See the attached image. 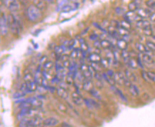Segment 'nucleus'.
I'll return each mask as SVG.
<instances>
[{
	"mask_svg": "<svg viewBox=\"0 0 155 127\" xmlns=\"http://www.w3.org/2000/svg\"><path fill=\"white\" fill-rule=\"evenodd\" d=\"M7 22L9 28L11 29L14 35L18 36L19 34L20 29H23L21 25V22L18 17L14 15H9L7 17Z\"/></svg>",
	"mask_w": 155,
	"mask_h": 127,
	"instance_id": "obj_1",
	"label": "nucleus"
},
{
	"mask_svg": "<svg viewBox=\"0 0 155 127\" xmlns=\"http://www.w3.org/2000/svg\"><path fill=\"white\" fill-rule=\"evenodd\" d=\"M27 17L30 21L35 22L40 19L41 17V10L35 5L29 6L27 11Z\"/></svg>",
	"mask_w": 155,
	"mask_h": 127,
	"instance_id": "obj_2",
	"label": "nucleus"
},
{
	"mask_svg": "<svg viewBox=\"0 0 155 127\" xmlns=\"http://www.w3.org/2000/svg\"><path fill=\"white\" fill-rule=\"evenodd\" d=\"M8 22H7V18H6V16L5 14L2 15L1 19H0V32H1L2 36H6L8 32Z\"/></svg>",
	"mask_w": 155,
	"mask_h": 127,
	"instance_id": "obj_3",
	"label": "nucleus"
},
{
	"mask_svg": "<svg viewBox=\"0 0 155 127\" xmlns=\"http://www.w3.org/2000/svg\"><path fill=\"white\" fill-rule=\"evenodd\" d=\"M4 5L11 12H17L19 8V3L17 0H2Z\"/></svg>",
	"mask_w": 155,
	"mask_h": 127,
	"instance_id": "obj_4",
	"label": "nucleus"
},
{
	"mask_svg": "<svg viewBox=\"0 0 155 127\" xmlns=\"http://www.w3.org/2000/svg\"><path fill=\"white\" fill-rule=\"evenodd\" d=\"M114 79L115 80L116 83H118L120 84V85L122 86L124 84V82H125L127 77L125 74L124 75L123 74L121 73V72H117V73L115 74Z\"/></svg>",
	"mask_w": 155,
	"mask_h": 127,
	"instance_id": "obj_5",
	"label": "nucleus"
},
{
	"mask_svg": "<svg viewBox=\"0 0 155 127\" xmlns=\"http://www.w3.org/2000/svg\"><path fill=\"white\" fill-rule=\"evenodd\" d=\"M142 62L147 65H152L154 64V61L153 58L148 53H144L142 56Z\"/></svg>",
	"mask_w": 155,
	"mask_h": 127,
	"instance_id": "obj_6",
	"label": "nucleus"
},
{
	"mask_svg": "<svg viewBox=\"0 0 155 127\" xmlns=\"http://www.w3.org/2000/svg\"><path fill=\"white\" fill-rule=\"evenodd\" d=\"M72 100H73L74 104L78 106L81 105L82 104V102H83L81 96L78 92H73V93H72Z\"/></svg>",
	"mask_w": 155,
	"mask_h": 127,
	"instance_id": "obj_7",
	"label": "nucleus"
},
{
	"mask_svg": "<svg viewBox=\"0 0 155 127\" xmlns=\"http://www.w3.org/2000/svg\"><path fill=\"white\" fill-rule=\"evenodd\" d=\"M31 108H24L22 109L21 112H19V114L17 115V119L18 120H21L22 119L24 118L26 116L31 114Z\"/></svg>",
	"mask_w": 155,
	"mask_h": 127,
	"instance_id": "obj_8",
	"label": "nucleus"
},
{
	"mask_svg": "<svg viewBox=\"0 0 155 127\" xmlns=\"http://www.w3.org/2000/svg\"><path fill=\"white\" fill-rule=\"evenodd\" d=\"M81 71L82 72V75L84 76L85 79H90V78H92L93 75H92L91 72H90L89 67L87 66H86L85 64L81 66Z\"/></svg>",
	"mask_w": 155,
	"mask_h": 127,
	"instance_id": "obj_9",
	"label": "nucleus"
},
{
	"mask_svg": "<svg viewBox=\"0 0 155 127\" xmlns=\"http://www.w3.org/2000/svg\"><path fill=\"white\" fill-rule=\"evenodd\" d=\"M82 88H83L84 90L87 91V92H90L93 89V85H92V83L90 79H85L83 80Z\"/></svg>",
	"mask_w": 155,
	"mask_h": 127,
	"instance_id": "obj_10",
	"label": "nucleus"
},
{
	"mask_svg": "<svg viewBox=\"0 0 155 127\" xmlns=\"http://www.w3.org/2000/svg\"><path fill=\"white\" fill-rule=\"evenodd\" d=\"M140 2L138 0H134L130 2L128 5V9L131 12H136L140 9Z\"/></svg>",
	"mask_w": 155,
	"mask_h": 127,
	"instance_id": "obj_11",
	"label": "nucleus"
},
{
	"mask_svg": "<svg viewBox=\"0 0 155 127\" xmlns=\"http://www.w3.org/2000/svg\"><path fill=\"white\" fill-rule=\"evenodd\" d=\"M58 121L55 118H49L44 122V125L45 126H55L57 125Z\"/></svg>",
	"mask_w": 155,
	"mask_h": 127,
	"instance_id": "obj_12",
	"label": "nucleus"
},
{
	"mask_svg": "<svg viewBox=\"0 0 155 127\" xmlns=\"http://www.w3.org/2000/svg\"><path fill=\"white\" fill-rule=\"evenodd\" d=\"M27 101L31 103L32 106L34 107H41L43 104L41 101L37 98H29Z\"/></svg>",
	"mask_w": 155,
	"mask_h": 127,
	"instance_id": "obj_13",
	"label": "nucleus"
},
{
	"mask_svg": "<svg viewBox=\"0 0 155 127\" xmlns=\"http://www.w3.org/2000/svg\"><path fill=\"white\" fill-rule=\"evenodd\" d=\"M136 26H137V27L144 29L147 27H150V26H151V25H150V23L148 21L142 19L139 20V21L137 22Z\"/></svg>",
	"mask_w": 155,
	"mask_h": 127,
	"instance_id": "obj_14",
	"label": "nucleus"
},
{
	"mask_svg": "<svg viewBox=\"0 0 155 127\" xmlns=\"http://www.w3.org/2000/svg\"><path fill=\"white\" fill-rule=\"evenodd\" d=\"M150 10L147 9H139L137 10V15L140 16V17L142 18V19H144V18H147L150 17L152 12H150Z\"/></svg>",
	"mask_w": 155,
	"mask_h": 127,
	"instance_id": "obj_15",
	"label": "nucleus"
},
{
	"mask_svg": "<svg viewBox=\"0 0 155 127\" xmlns=\"http://www.w3.org/2000/svg\"><path fill=\"white\" fill-rule=\"evenodd\" d=\"M89 60L92 63H100L102 58L100 56V54L93 53L89 56Z\"/></svg>",
	"mask_w": 155,
	"mask_h": 127,
	"instance_id": "obj_16",
	"label": "nucleus"
},
{
	"mask_svg": "<svg viewBox=\"0 0 155 127\" xmlns=\"http://www.w3.org/2000/svg\"><path fill=\"white\" fill-rule=\"evenodd\" d=\"M117 46L120 50H126L128 48V42L124 39H118L117 42Z\"/></svg>",
	"mask_w": 155,
	"mask_h": 127,
	"instance_id": "obj_17",
	"label": "nucleus"
},
{
	"mask_svg": "<svg viewBox=\"0 0 155 127\" xmlns=\"http://www.w3.org/2000/svg\"><path fill=\"white\" fill-rule=\"evenodd\" d=\"M27 87H28V89H29V93H31V92H36V91H37L38 84L35 82V81H32V82H27Z\"/></svg>",
	"mask_w": 155,
	"mask_h": 127,
	"instance_id": "obj_18",
	"label": "nucleus"
},
{
	"mask_svg": "<svg viewBox=\"0 0 155 127\" xmlns=\"http://www.w3.org/2000/svg\"><path fill=\"white\" fill-rule=\"evenodd\" d=\"M124 62H125V63L128 64V66H129V67L131 69H135L137 68V66H138L137 61H135L134 59L129 58L128 59L125 60Z\"/></svg>",
	"mask_w": 155,
	"mask_h": 127,
	"instance_id": "obj_19",
	"label": "nucleus"
},
{
	"mask_svg": "<svg viewBox=\"0 0 155 127\" xmlns=\"http://www.w3.org/2000/svg\"><path fill=\"white\" fill-rule=\"evenodd\" d=\"M46 0H34V4L41 10H44L46 7Z\"/></svg>",
	"mask_w": 155,
	"mask_h": 127,
	"instance_id": "obj_20",
	"label": "nucleus"
},
{
	"mask_svg": "<svg viewBox=\"0 0 155 127\" xmlns=\"http://www.w3.org/2000/svg\"><path fill=\"white\" fill-rule=\"evenodd\" d=\"M124 74H125L126 77L128 78L131 82H137V77H136L135 74H134V73H132V72L130 71V70H128V69L125 70V72H124Z\"/></svg>",
	"mask_w": 155,
	"mask_h": 127,
	"instance_id": "obj_21",
	"label": "nucleus"
},
{
	"mask_svg": "<svg viewBox=\"0 0 155 127\" xmlns=\"http://www.w3.org/2000/svg\"><path fill=\"white\" fill-rule=\"evenodd\" d=\"M129 89H130V94H132L133 96H137L140 94V92H139V89L137 86L134 84H131V85L129 86Z\"/></svg>",
	"mask_w": 155,
	"mask_h": 127,
	"instance_id": "obj_22",
	"label": "nucleus"
},
{
	"mask_svg": "<svg viewBox=\"0 0 155 127\" xmlns=\"http://www.w3.org/2000/svg\"><path fill=\"white\" fill-rule=\"evenodd\" d=\"M57 93L58 96H61V97L63 99H67L68 97V93L67 92V91L63 87L58 89Z\"/></svg>",
	"mask_w": 155,
	"mask_h": 127,
	"instance_id": "obj_23",
	"label": "nucleus"
},
{
	"mask_svg": "<svg viewBox=\"0 0 155 127\" xmlns=\"http://www.w3.org/2000/svg\"><path fill=\"white\" fill-rule=\"evenodd\" d=\"M135 47H136V49H137L140 53L144 54V53H147L148 52L147 49V47L144 45V44L141 43H136Z\"/></svg>",
	"mask_w": 155,
	"mask_h": 127,
	"instance_id": "obj_24",
	"label": "nucleus"
},
{
	"mask_svg": "<svg viewBox=\"0 0 155 127\" xmlns=\"http://www.w3.org/2000/svg\"><path fill=\"white\" fill-rule=\"evenodd\" d=\"M66 48L65 47V46L62 45V46H56L55 48H54V50H55V53L58 55H61L63 54L64 52H66Z\"/></svg>",
	"mask_w": 155,
	"mask_h": 127,
	"instance_id": "obj_25",
	"label": "nucleus"
},
{
	"mask_svg": "<svg viewBox=\"0 0 155 127\" xmlns=\"http://www.w3.org/2000/svg\"><path fill=\"white\" fill-rule=\"evenodd\" d=\"M100 43H101V47L103 48V49H109L112 47V43L110 41H108V40L102 39V41L100 42Z\"/></svg>",
	"mask_w": 155,
	"mask_h": 127,
	"instance_id": "obj_26",
	"label": "nucleus"
},
{
	"mask_svg": "<svg viewBox=\"0 0 155 127\" xmlns=\"http://www.w3.org/2000/svg\"><path fill=\"white\" fill-rule=\"evenodd\" d=\"M112 90H114V92H115V93L118 94V95L120 96V97L121 98L122 100L124 101V102H127V101H128V100H127V98L125 97V96H124V94H122V92H121V90H120V89H119L116 88L115 86H112Z\"/></svg>",
	"mask_w": 155,
	"mask_h": 127,
	"instance_id": "obj_27",
	"label": "nucleus"
},
{
	"mask_svg": "<svg viewBox=\"0 0 155 127\" xmlns=\"http://www.w3.org/2000/svg\"><path fill=\"white\" fill-rule=\"evenodd\" d=\"M32 121H33L34 126H41L42 120H41V118L39 116H35L33 119H32Z\"/></svg>",
	"mask_w": 155,
	"mask_h": 127,
	"instance_id": "obj_28",
	"label": "nucleus"
},
{
	"mask_svg": "<svg viewBox=\"0 0 155 127\" xmlns=\"http://www.w3.org/2000/svg\"><path fill=\"white\" fill-rule=\"evenodd\" d=\"M90 94H91L92 96H94L95 98L98 99H100V100L101 99V96H100V94H99V92H98V91L95 90L94 89H92L90 91Z\"/></svg>",
	"mask_w": 155,
	"mask_h": 127,
	"instance_id": "obj_29",
	"label": "nucleus"
},
{
	"mask_svg": "<svg viewBox=\"0 0 155 127\" xmlns=\"http://www.w3.org/2000/svg\"><path fill=\"white\" fill-rule=\"evenodd\" d=\"M121 56L123 58L124 61L127 59H128L129 58H130V52L127 51V50H122L121 53Z\"/></svg>",
	"mask_w": 155,
	"mask_h": 127,
	"instance_id": "obj_30",
	"label": "nucleus"
},
{
	"mask_svg": "<svg viewBox=\"0 0 155 127\" xmlns=\"http://www.w3.org/2000/svg\"><path fill=\"white\" fill-rule=\"evenodd\" d=\"M100 63H101L102 66H103V67L107 68V67H108V66H109L110 61L108 59V58H107V59H102L101 62H100Z\"/></svg>",
	"mask_w": 155,
	"mask_h": 127,
	"instance_id": "obj_31",
	"label": "nucleus"
},
{
	"mask_svg": "<svg viewBox=\"0 0 155 127\" xmlns=\"http://www.w3.org/2000/svg\"><path fill=\"white\" fill-rule=\"evenodd\" d=\"M119 30V33L120 34H121V35H128L129 34V30L125 29V28H123L122 27H120V28L118 29Z\"/></svg>",
	"mask_w": 155,
	"mask_h": 127,
	"instance_id": "obj_32",
	"label": "nucleus"
},
{
	"mask_svg": "<svg viewBox=\"0 0 155 127\" xmlns=\"http://www.w3.org/2000/svg\"><path fill=\"white\" fill-rule=\"evenodd\" d=\"M20 91L22 92H24V93H25V94L29 93V89H28V87H27V83H23L21 84V87H20Z\"/></svg>",
	"mask_w": 155,
	"mask_h": 127,
	"instance_id": "obj_33",
	"label": "nucleus"
},
{
	"mask_svg": "<svg viewBox=\"0 0 155 127\" xmlns=\"http://www.w3.org/2000/svg\"><path fill=\"white\" fill-rule=\"evenodd\" d=\"M44 69H45L46 70H49V69H51L52 68H53V64L52 62H46L45 64H44Z\"/></svg>",
	"mask_w": 155,
	"mask_h": 127,
	"instance_id": "obj_34",
	"label": "nucleus"
},
{
	"mask_svg": "<svg viewBox=\"0 0 155 127\" xmlns=\"http://www.w3.org/2000/svg\"><path fill=\"white\" fill-rule=\"evenodd\" d=\"M147 47L152 52H155V44L152 42H147Z\"/></svg>",
	"mask_w": 155,
	"mask_h": 127,
	"instance_id": "obj_35",
	"label": "nucleus"
},
{
	"mask_svg": "<svg viewBox=\"0 0 155 127\" xmlns=\"http://www.w3.org/2000/svg\"><path fill=\"white\" fill-rule=\"evenodd\" d=\"M72 10H73V7L70 5H64L63 8H62V11H63V12H71Z\"/></svg>",
	"mask_w": 155,
	"mask_h": 127,
	"instance_id": "obj_36",
	"label": "nucleus"
},
{
	"mask_svg": "<svg viewBox=\"0 0 155 127\" xmlns=\"http://www.w3.org/2000/svg\"><path fill=\"white\" fill-rule=\"evenodd\" d=\"M24 79L27 82H32V81H34V78L33 77V76H32L31 74L28 73V74H25Z\"/></svg>",
	"mask_w": 155,
	"mask_h": 127,
	"instance_id": "obj_37",
	"label": "nucleus"
},
{
	"mask_svg": "<svg viewBox=\"0 0 155 127\" xmlns=\"http://www.w3.org/2000/svg\"><path fill=\"white\" fill-rule=\"evenodd\" d=\"M120 25H121V27H123V28H125L127 29H129L131 27V25H130V23H129L127 21H122L121 22V23H120Z\"/></svg>",
	"mask_w": 155,
	"mask_h": 127,
	"instance_id": "obj_38",
	"label": "nucleus"
},
{
	"mask_svg": "<svg viewBox=\"0 0 155 127\" xmlns=\"http://www.w3.org/2000/svg\"><path fill=\"white\" fill-rule=\"evenodd\" d=\"M148 74V76H149V79H150V82H152L155 83V73L154 72H147Z\"/></svg>",
	"mask_w": 155,
	"mask_h": 127,
	"instance_id": "obj_39",
	"label": "nucleus"
},
{
	"mask_svg": "<svg viewBox=\"0 0 155 127\" xmlns=\"http://www.w3.org/2000/svg\"><path fill=\"white\" fill-rule=\"evenodd\" d=\"M143 32H144V34H146V35H147V36L152 35V29H151V26H150V27H147V28H145V29H143Z\"/></svg>",
	"mask_w": 155,
	"mask_h": 127,
	"instance_id": "obj_40",
	"label": "nucleus"
},
{
	"mask_svg": "<svg viewBox=\"0 0 155 127\" xmlns=\"http://www.w3.org/2000/svg\"><path fill=\"white\" fill-rule=\"evenodd\" d=\"M92 66L95 72L101 71V66L99 65V63H92Z\"/></svg>",
	"mask_w": 155,
	"mask_h": 127,
	"instance_id": "obj_41",
	"label": "nucleus"
},
{
	"mask_svg": "<svg viewBox=\"0 0 155 127\" xmlns=\"http://www.w3.org/2000/svg\"><path fill=\"white\" fill-rule=\"evenodd\" d=\"M56 69L58 72H63V66L60 63H58V62H57L56 64Z\"/></svg>",
	"mask_w": 155,
	"mask_h": 127,
	"instance_id": "obj_42",
	"label": "nucleus"
},
{
	"mask_svg": "<svg viewBox=\"0 0 155 127\" xmlns=\"http://www.w3.org/2000/svg\"><path fill=\"white\" fill-rule=\"evenodd\" d=\"M26 95L25 93H24V92H17V93H15V94L13 95V97L14 98H17V99H19V98H21V97H23V96H24Z\"/></svg>",
	"mask_w": 155,
	"mask_h": 127,
	"instance_id": "obj_43",
	"label": "nucleus"
},
{
	"mask_svg": "<svg viewBox=\"0 0 155 127\" xmlns=\"http://www.w3.org/2000/svg\"><path fill=\"white\" fill-rule=\"evenodd\" d=\"M142 78L146 81V82H150V79H149V76H148V74L147 72L142 71Z\"/></svg>",
	"mask_w": 155,
	"mask_h": 127,
	"instance_id": "obj_44",
	"label": "nucleus"
},
{
	"mask_svg": "<svg viewBox=\"0 0 155 127\" xmlns=\"http://www.w3.org/2000/svg\"><path fill=\"white\" fill-rule=\"evenodd\" d=\"M70 56L73 59H76V58L78 57V49H73V51L70 54Z\"/></svg>",
	"mask_w": 155,
	"mask_h": 127,
	"instance_id": "obj_45",
	"label": "nucleus"
},
{
	"mask_svg": "<svg viewBox=\"0 0 155 127\" xmlns=\"http://www.w3.org/2000/svg\"><path fill=\"white\" fill-rule=\"evenodd\" d=\"M75 39H71L70 41L68 42V48L69 49H72L74 47V44H75Z\"/></svg>",
	"mask_w": 155,
	"mask_h": 127,
	"instance_id": "obj_46",
	"label": "nucleus"
},
{
	"mask_svg": "<svg viewBox=\"0 0 155 127\" xmlns=\"http://www.w3.org/2000/svg\"><path fill=\"white\" fill-rule=\"evenodd\" d=\"M115 12H116V13L118 14V15H122V14H123V13L124 12V10L122 9V8H120V7H118V8H116Z\"/></svg>",
	"mask_w": 155,
	"mask_h": 127,
	"instance_id": "obj_47",
	"label": "nucleus"
},
{
	"mask_svg": "<svg viewBox=\"0 0 155 127\" xmlns=\"http://www.w3.org/2000/svg\"><path fill=\"white\" fill-rule=\"evenodd\" d=\"M98 36L95 34H90V39L92 40V41H96V40L98 39Z\"/></svg>",
	"mask_w": 155,
	"mask_h": 127,
	"instance_id": "obj_48",
	"label": "nucleus"
},
{
	"mask_svg": "<svg viewBox=\"0 0 155 127\" xmlns=\"http://www.w3.org/2000/svg\"><path fill=\"white\" fill-rule=\"evenodd\" d=\"M93 25L95 26V27L96 28H98V29H99L100 30H101V31L102 32H105V33H106V30L105 29H103V28H102V27H100V25H98V23H93Z\"/></svg>",
	"mask_w": 155,
	"mask_h": 127,
	"instance_id": "obj_49",
	"label": "nucleus"
},
{
	"mask_svg": "<svg viewBox=\"0 0 155 127\" xmlns=\"http://www.w3.org/2000/svg\"><path fill=\"white\" fill-rule=\"evenodd\" d=\"M107 74H108V75L110 77H111V78H114L115 74L114 73V72L112 71V70H108V72H107Z\"/></svg>",
	"mask_w": 155,
	"mask_h": 127,
	"instance_id": "obj_50",
	"label": "nucleus"
},
{
	"mask_svg": "<svg viewBox=\"0 0 155 127\" xmlns=\"http://www.w3.org/2000/svg\"><path fill=\"white\" fill-rule=\"evenodd\" d=\"M94 46L98 49H100V47H101V43H100V42L96 40V42H95L94 43Z\"/></svg>",
	"mask_w": 155,
	"mask_h": 127,
	"instance_id": "obj_51",
	"label": "nucleus"
},
{
	"mask_svg": "<svg viewBox=\"0 0 155 127\" xmlns=\"http://www.w3.org/2000/svg\"><path fill=\"white\" fill-rule=\"evenodd\" d=\"M63 64L65 67L69 68L70 66V62H69V60H66V61H65V62H63Z\"/></svg>",
	"mask_w": 155,
	"mask_h": 127,
	"instance_id": "obj_52",
	"label": "nucleus"
},
{
	"mask_svg": "<svg viewBox=\"0 0 155 127\" xmlns=\"http://www.w3.org/2000/svg\"><path fill=\"white\" fill-rule=\"evenodd\" d=\"M150 17V19L152 20V22H155V12H153L151 14Z\"/></svg>",
	"mask_w": 155,
	"mask_h": 127,
	"instance_id": "obj_53",
	"label": "nucleus"
},
{
	"mask_svg": "<svg viewBox=\"0 0 155 127\" xmlns=\"http://www.w3.org/2000/svg\"><path fill=\"white\" fill-rule=\"evenodd\" d=\"M61 59L62 62H65L66 60H68V56H66V55H64V56H61Z\"/></svg>",
	"mask_w": 155,
	"mask_h": 127,
	"instance_id": "obj_54",
	"label": "nucleus"
},
{
	"mask_svg": "<svg viewBox=\"0 0 155 127\" xmlns=\"http://www.w3.org/2000/svg\"><path fill=\"white\" fill-rule=\"evenodd\" d=\"M46 60H47V57H46V56H44L41 59V60H40V62H41V63H46Z\"/></svg>",
	"mask_w": 155,
	"mask_h": 127,
	"instance_id": "obj_55",
	"label": "nucleus"
},
{
	"mask_svg": "<svg viewBox=\"0 0 155 127\" xmlns=\"http://www.w3.org/2000/svg\"><path fill=\"white\" fill-rule=\"evenodd\" d=\"M19 2L23 5H27L28 2H29V0H19Z\"/></svg>",
	"mask_w": 155,
	"mask_h": 127,
	"instance_id": "obj_56",
	"label": "nucleus"
},
{
	"mask_svg": "<svg viewBox=\"0 0 155 127\" xmlns=\"http://www.w3.org/2000/svg\"><path fill=\"white\" fill-rule=\"evenodd\" d=\"M46 2H48L49 3H53L54 2H55V0H46Z\"/></svg>",
	"mask_w": 155,
	"mask_h": 127,
	"instance_id": "obj_57",
	"label": "nucleus"
},
{
	"mask_svg": "<svg viewBox=\"0 0 155 127\" xmlns=\"http://www.w3.org/2000/svg\"><path fill=\"white\" fill-rule=\"evenodd\" d=\"M62 126H70L69 124H66V123H63V124H62Z\"/></svg>",
	"mask_w": 155,
	"mask_h": 127,
	"instance_id": "obj_58",
	"label": "nucleus"
}]
</instances>
